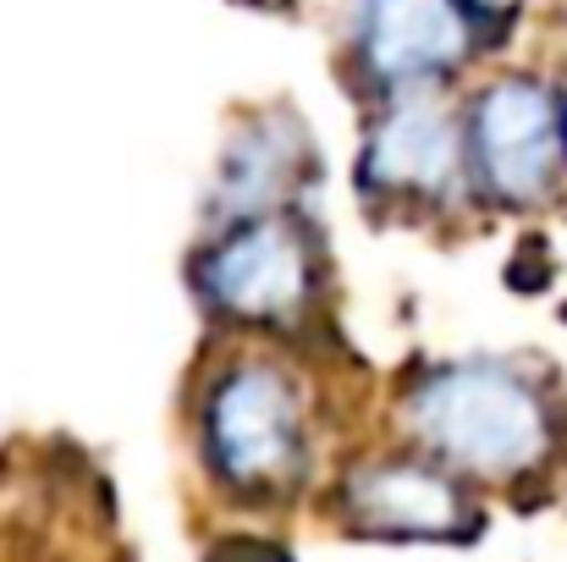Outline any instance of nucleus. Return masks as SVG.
<instances>
[{
  "instance_id": "f257e3e1",
  "label": "nucleus",
  "mask_w": 567,
  "mask_h": 562,
  "mask_svg": "<svg viewBox=\"0 0 567 562\" xmlns=\"http://www.w3.org/2000/svg\"><path fill=\"white\" fill-rule=\"evenodd\" d=\"M402 425L419 452L463 480L513 486L557 452L551 391L513 359H452L402 391Z\"/></svg>"
},
{
  "instance_id": "f03ea898",
  "label": "nucleus",
  "mask_w": 567,
  "mask_h": 562,
  "mask_svg": "<svg viewBox=\"0 0 567 562\" xmlns=\"http://www.w3.org/2000/svg\"><path fill=\"white\" fill-rule=\"evenodd\" d=\"M198 452L209 480L243 508H281L309 486L315 441L298 380L270 359H237L204 386Z\"/></svg>"
},
{
  "instance_id": "7ed1b4c3",
  "label": "nucleus",
  "mask_w": 567,
  "mask_h": 562,
  "mask_svg": "<svg viewBox=\"0 0 567 562\" xmlns=\"http://www.w3.org/2000/svg\"><path fill=\"white\" fill-rule=\"evenodd\" d=\"M468 172L507 210L551 204L567 187V94L540 78H496L468 111Z\"/></svg>"
},
{
  "instance_id": "20e7f679",
  "label": "nucleus",
  "mask_w": 567,
  "mask_h": 562,
  "mask_svg": "<svg viewBox=\"0 0 567 562\" xmlns=\"http://www.w3.org/2000/svg\"><path fill=\"white\" fill-rule=\"evenodd\" d=\"M198 298L237 326H298L315 304V248L298 215L270 210L220 226L215 248L198 259Z\"/></svg>"
},
{
  "instance_id": "39448f33",
  "label": "nucleus",
  "mask_w": 567,
  "mask_h": 562,
  "mask_svg": "<svg viewBox=\"0 0 567 562\" xmlns=\"http://www.w3.org/2000/svg\"><path fill=\"white\" fill-rule=\"evenodd\" d=\"M337 508L353 535L391 546H468L485 530L468 480L430 452H391L348 469Z\"/></svg>"
},
{
  "instance_id": "423d86ee",
  "label": "nucleus",
  "mask_w": 567,
  "mask_h": 562,
  "mask_svg": "<svg viewBox=\"0 0 567 562\" xmlns=\"http://www.w3.org/2000/svg\"><path fill=\"white\" fill-rule=\"evenodd\" d=\"M353 50L359 72L385 94L435 89L474 50L468 0H359Z\"/></svg>"
},
{
  "instance_id": "0eeeda50",
  "label": "nucleus",
  "mask_w": 567,
  "mask_h": 562,
  "mask_svg": "<svg viewBox=\"0 0 567 562\" xmlns=\"http://www.w3.org/2000/svg\"><path fill=\"white\" fill-rule=\"evenodd\" d=\"M468 172V144L457 116L435 100V89H408L391 94L359 150V187L375 198H446Z\"/></svg>"
},
{
  "instance_id": "6e6552de",
  "label": "nucleus",
  "mask_w": 567,
  "mask_h": 562,
  "mask_svg": "<svg viewBox=\"0 0 567 562\" xmlns=\"http://www.w3.org/2000/svg\"><path fill=\"white\" fill-rule=\"evenodd\" d=\"M303 183V133L281 116L270 122H254L231 139L226 161H220V177H215V198H209V215L215 226H231V221H248V215H270L287 204V193Z\"/></svg>"
},
{
  "instance_id": "1a4fd4ad",
  "label": "nucleus",
  "mask_w": 567,
  "mask_h": 562,
  "mask_svg": "<svg viewBox=\"0 0 567 562\" xmlns=\"http://www.w3.org/2000/svg\"><path fill=\"white\" fill-rule=\"evenodd\" d=\"M215 562H292V558L276 552V546H254V541H243L237 552H226V558H215Z\"/></svg>"
},
{
  "instance_id": "9d476101",
  "label": "nucleus",
  "mask_w": 567,
  "mask_h": 562,
  "mask_svg": "<svg viewBox=\"0 0 567 562\" xmlns=\"http://www.w3.org/2000/svg\"><path fill=\"white\" fill-rule=\"evenodd\" d=\"M518 6H524V0H468L474 17H513Z\"/></svg>"
}]
</instances>
